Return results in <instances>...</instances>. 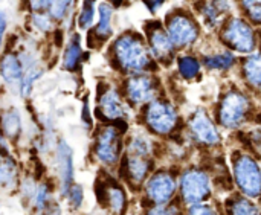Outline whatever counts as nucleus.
Listing matches in <instances>:
<instances>
[{
  "mask_svg": "<svg viewBox=\"0 0 261 215\" xmlns=\"http://www.w3.org/2000/svg\"><path fill=\"white\" fill-rule=\"evenodd\" d=\"M206 66L210 69H228L234 64V57L231 53H222V55H213V57H206L205 60Z\"/></svg>",
  "mask_w": 261,
  "mask_h": 215,
  "instance_id": "obj_23",
  "label": "nucleus"
},
{
  "mask_svg": "<svg viewBox=\"0 0 261 215\" xmlns=\"http://www.w3.org/2000/svg\"><path fill=\"white\" fill-rule=\"evenodd\" d=\"M182 197L187 205H197L210 196V179L200 170H190L182 177Z\"/></svg>",
  "mask_w": 261,
  "mask_h": 215,
  "instance_id": "obj_3",
  "label": "nucleus"
},
{
  "mask_svg": "<svg viewBox=\"0 0 261 215\" xmlns=\"http://www.w3.org/2000/svg\"><path fill=\"white\" fill-rule=\"evenodd\" d=\"M147 215H177V208L170 205H158L150 209Z\"/></svg>",
  "mask_w": 261,
  "mask_h": 215,
  "instance_id": "obj_31",
  "label": "nucleus"
},
{
  "mask_svg": "<svg viewBox=\"0 0 261 215\" xmlns=\"http://www.w3.org/2000/svg\"><path fill=\"white\" fill-rule=\"evenodd\" d=\"M162 2H164V0H145V3L150 6V9H151V11L158 9V8L162 5Z\"/></svg>",
  "mask_w": 261,
  "mask_h": 215,
  "instance_id": "obj_37",
  "label": "nucleus"
},
{
  "mask_svg": "<svg viewBox=\"0 0 261 215\" xmlns=\"http://www.w3.org/2000/svg\"><path fill=\"white\" fill-rule=\"evenodd\" d=\"M168 37L173 44L176 46H185L196 40L197 29L191 20H188L184 15H176L168 23Z\"/></svg>",
  "mask_w": 261,
  "mask_h": 215,
  "instance_id": "obj_9",
  "label": "nucleus"
},
{
  "mask_svg": "<svg viewBox=\"0 0 261 215\" xmlns=\"http://www.w3.org/2000/svg\"><path fill=\"white\" fill-rule=\"evenodd\" d=\"M113 2H115V3H119V2H121V0H113Z\"/></svg>",
  "mask_w": 261,
  "mask_h": 215,
  "instance_id": "obj_38",
  "label": "nucleus"
},
{
  "mask_svg": "<svg viewBox=\"0 0 261 215\" xmlns=\"http://www.w3.org/2000/svg\"><path fill=\"white\" fill-rule=\"evenodd\" d=\"M249 102L245 95L239 92H231L225 96L220 105V122L223 127L236 128L239 127L248 113Z\"/></svg>",
  "mask_w": 261,
  "mask_h": 215,
  "instance_id": "obj_4",
  "label": "nucleus"
},
{
  "mask_svg": "<svg viewBox=\"0 0 261 215\" xmlns=\"http://www.w3.org/2000/svg\"><path fill=\"white\" fill-rule=\"evenodd\" d=\"M150 170V162L147 157H139V156H128L127 164H125V171L127 177L132 183L139 185L145 180L147 174Z\"/></svg>",
  "mask_w": 261,
  "mask_h": 215,
  "instance_id": "obj_15",
  "label": "nucleus"
},
{
  "mask_svg": "<svg viewBox=\"0 0 261 215\" xmlns=\"http://www.w3.org/2000/svg\"><path fill=\"white\" fill-rule=\"evenodd\" d=\"M176 190L174 179L168 173H159L153 176L147 183V196L156 205H167Z\"/></svg>",
  "mask_w": 261,
  "mask_h": 215,
  "instance_id": "obj_8",
  "label": "nucleus"
},
{
  "mask_svg": "<svg viewBox=\"0 0 261 215\" xmlns=\"http://www.w3.org/2000/svg\"><path fill=\"white\" fill-rule=\"evenodd\" d=\"M58 164H60L61 190H63V194H67L72 186V179H73V160H72V151L66 142H61L58 147Z\"/></svg>",
  "mask_w": 261,
  "mask_h": 215,
  "instance_id": "obj_12",
  "label": "nucleus"
},
{
  "mask_svg": "<svg viewBox=\"0 0 261 215\" xmlns=\"http://www.w3.org/2000/svg\"><path fill=\"white\" fill-rule=\"evenodd\" d=\"M99 110L107 119H119L125 116V107L115 90H107L99 99Z\"/></svg>",
  "mask_w": 261,
  "mask_h": 215,
  "instance_id": "obj_13",
  "label": "nucleus"
},
{
  "mask_svg": "<svg viewBox=\"0 0 261 215\" xmlns=\"http://www.w3.org/2000/svg\"><path fill=\"white\" fill-rule=\"evenodd\" d=\"M69 196H70V202L75 208H78L83 202V191L80 186H70L69 190Z\"/></svg>",
  "mask_w": 261,
  "mask_h": 215,
  "instance_id": "obj_33",
  "label": "nucleus"
},
{
  "mask_svg": "<svg viewBox=\"0 0 261 215\" xmlns=\"http://www.w3.org/2000/svg\"><path fill=\"white\" fill-rule=\"evenodd\" d=\"M73 0H55L50 6H49V12L54 18H63L66 15V12L69 11L70 5Z\"/></svg>",
  "mask_w": 261,
  "mask_h": 215,
  "instance_id": "obj_27",
  "label": "nucleus"
},
{
  "mask_svg": "<svg viewBox=\"0 0 261 215\" xmlns=\"http://www.w3.org/2000/svg\"><path fill=\"white\" fill-rule=\"evenodd\" d=\"M54 2L55 0H31V6H32V9H37V11H40V9H49V6Z\"/></svg>",
  "mask_w": 261,
  "mask_h": 215,
  "instance_id": "obj_34",
  "label": "nucleus"
},
{
  "mask_svg": "<svg viewBox=\"0 0 261 215\" xmlns=\"http://www.w3.org/2000/svg\"><path fill=\"white\" fill-rule=\"evenodd\" d=\"M80 57H81V47H80L78 41H72L64 55V67L67 70H73L78 66Z\"/></svg>",
  "mask_w": 261,
  "mask_h": 215,
  "instance_id": "obj_24",
  "label": "nucleus"
},
{
  "mask_svg": "<svg viewBox=\"0 0 261 215\" xmlns=\"http://www.w3.org/2000/svg\"><path fill=\"white\" fill-rule=\"evenodd\" d=\"M151 153V142L144 135H136L130 144H128V156H139V157H148Z\"/></svg>",
  "mask_w": 261,
  "mask_h": 215,
  "instance_id": "obj_20",
  "label": "nucleus"
},
{
  "mask_svg": "<svg viewBox=\"0 0 261 215\" xmlns=\"http://www.w3.org/2000/svg\"><path fill=\"white\" fill-rule=\"evenodd\" d=\"M150 47L153 55L161 61H167L173 55V43L168 34H165L161 28L150 32Z\"/></svg>",
  "mask_w": 261,
  "mask_h": 215,
  "instance_id": "obj_14",
  "label": "nucleus"
},
{
  "mask_svg": "<svg viewBox=\"0 0 261 215\" xmlns=\"http://www.w3.org/2000/svg\"><path fill=\"white\" fill-rule=\"evenodd\" d=\"M188 215H217L210 206H194Z\"/></svg>",
  "mask_w": 261,
  "mask_h": 215,
  "instance_id": "obj_35",
  "label": "nucleus"
},
{
  "mask_svg": "<svg viewBox=\"0 0 261 215\" xmlns=\"http://www.w3.org/2000/svg\"><path fill=\"white\" fill-rule=\"evenodd\" d=\"M98 9H99V21H98V26H96V35L107 37L112 32V14H113V9L106 2L99 3Z\"/></svg>",
  "mask_w": 261,
  "mask_h": 215,
  "instance_id": "obj_19",
  "label": "nucleus"
},
{
  "mask_svg": "<svg viewBox=\"0 0 261 215\" xmlns=\"http://www.w3.org/2000/svg\"><path fill=\"white\" fill-rule=\"evenodd\" d=\"M2 128L8 136H15L20 131V116L15 110H9L3 115Z\"/></svg>",
  "mask_w": 261,
  "mask_h": 215,
  "instance_id": "obj_22",
  "label": "nucleus"
},
{
  "mask_svg": "<svg viewBox=\"0 0 261 215\" xmlns=\"http://www.w3.org/2000/svg\"><path fill=\"white\" fill-rule=\"evenodd\" d=\"M47 199H49V191H47V186L46 185H40L35 191V205L38 209L44 208V205L47 203Z\"/></svg>",
  "mask_w": 261,
  "mask_h": 215,
  "instance_id": "obj_30",
  "label": "nucleus"
},
{
  "mask_svg": "<svg viewBox=\"0 0 261 215\" xmlns=\"http://www.w3.org/2000/svg\"><path fill=\"white\" fill-rule=\"evenodd\" d=\"M115 57L119 66L130 72H141L150 64V53L145 44L132 34H125L116 40Z\"/></svg>",
  "mask_w": 261,
  "mask_h": 215,
  "instance_id": "obj_1",
  "label": "nucleus"
},
{
  "mask_svg": "<svg viewBox=\"0 0 261 215\" xmlns=\"http://www.w3.org/2000/svg\"><path fill=\"white\" fill-rule=\"evenodd\" d=\"M41 75V70L38 69H34V70H29L26 75H24V78H23V83H21V95L23 96H28L29 93H31V89H32V86H34V83L37 81V78Z\"/></svg>",
  "mask_w": 261,
  "mask_h": 215,
  "instance_id": "obj_29",
  "label": "nucleus"
},
{
  "mask_svg": "<svg viewBox=\"0 0 261 215\" xmlns=\"http://www.w3.org/2000/svg\"><path fill=\"white\" fill-rule=\"evenodd\" d=\"M127 96L133 104H144L147 101H151L156 95V86L154 81L150 76L138 75L127 81L125 86Z\"/></svg>",
  "mask_w": 261,
  "mask_h": 215,
  "instance_id": "obj_10",
  "label": "nucleus"
},
{
  "mask_svg": "<svg viewBox=\"0 0 261 215\" xmlns=\"http://www.w3.org/2000/svg\"><path fill=\"white\" fill-rule=\"evenodd\" d=\"M225 41L239 52H251L254 49V34L252 29L242 20H232L225 34Z\"/></svg>",
  "mask_w": 261,
  "mask_h": 215,
  "instance_id": "obj_7",
  "label": "nucleus"
},
{
  "mask_svg": "<svg viewBox=\"0 0 261 215\" xmlns=\"http://www.w3.org/2000/svg\"><path fill=\"white\" fill-rule=\"evenodd\" d=\"M106 200L109 203L110 211L115 215H121L125 209V194L118 185H109L106 188Z\"/></svg>",
  "mask_w": 261,
  "mask_h": 215,
  "instance_id": "obj_17",
  "label": "nucleus"
},
{
  "mask_svg": "<svg viewBox=\"0 0 261 215\" xmlns=\"http://www.w3.org/2000/svg\"><path fill=\"white\" fill-rule=\"evenodd\" d=\"M242 3L249 17L255 23H261V0H242Z\"/></svg>",
  "mask_w": 261,
  "mask_h": 215,
  "instance_id": "obj_28",
  "label": "nucleus"
},
{
  "mask_svg": "<svg viewBox=\"0 0 261 215\" xmlns=\"http://www.w3.org/2000/svg\"><path fill=\"white\" fill-rule=\"evenodd\" d=\"M179 70L187 79H191L199 73V63L191 57H184L179 60Z\"/></svg>",
  "mask_w": 261,
  "mask_h": 215,
  "instance_id": "obj_25",
  "label": "nucleus"
},
{
  "mask_svg": "<svg viewBox=\"0 0 261 215\" xmlns=\"http://www.w3.org/2000/svg\"><path fill=\"white\" fill-rule=\"evenodd\" d=\"M95 151L102 164L106 165L116 164L121 153V142H119V133L115 127H107L99 133L96 139Z\"/></svg>",
  "mask_w": 261,
  "mask_h": 215,
  "instance_id": "obj_6",
  "label": "nucleus"
},
{
  "mask_svg": "<svg viewBox=\"0 0 261 215\" xmlns=\"http://www.w3.org/2000/svg\"><path fill=\"white\" fill-rule=\"evenodd\" d=\"M246 79L257 89H261V55H252L245 63Z\"/></svg>",
  "mask_w": 261,
  "mask_h": 215,
  "instance_id": "obj_18",
  "label": "nucleus"
},
{
  "mask_svg": "<svg viewBox=\"0 0 261 215\" xmlns=\"http://www.w3.org/2000/svg\"><path fill=\"white\" fill-rule=\"evenodd\" d=\"M234 174L239 188L249 197H258L261 194V171L257 162L248 156L242 154L234 162Z\"/></svg>",
  "mask_w": 261,
  "mask_h": 215,
  "instance_id": "obj_2",
  "label": "nucleus"
},
{
  "mask_svg": "<svg viewBox=\"0 0 261 215\" xmlns=\"http://www.w3.org/2000/svg\"><path fill=\"white\" fill-rule=\"evenodd\" d=\"M191 130L194 133V136L205 145H216L220 142V135L217 131V128L214 127V124L211 122V119L206 116L205 112H197L191 122Z\"/></svg>",
  "mask_w": 261,
  "mask_h": 215,
  "instance_id": "obj_11",
  "label": "nucleus"
},
{
  "mask_svg": "<svg viewBox=\"0 0 261 215\" xmlns=\"http://www.w3.org/2000/svg\"><path fill=\"white\" fill-rule=\"evenodd\" d=\"M229 215H260V211L249 200L237 197L229 203Z\"/></svg>",
  "mask_w": 261,
  "mask_h": 215,
  "instance_id": "obj_21",
  "label": "nucleus"
},
{
  "mask_svg": "<svg viewBox=\"0 0 261 215\" xmlns=\"http://www.w3.org/2000/svg\"><path fill=\"white\" fill-rule=\"evenodd\" d=\"M5 29H6V17H5V14L0 11V46H2V40H3Z\"/></svg>",
  "mask_w": 261,
  "mask_h": 215,
  "instance_id": "obj_36",
  "label": "nucleus"
},
{
  "mask_svg": "<svg viewBox=\"0 0 261 215\" xmlns=\"http://www.w3.org/2000/svg\"><path fill=\"white\" fill-rule=\"evenodd\" d=\"M145 119L151 130L165 135V133H170L176 127L177 115L173 105H170L168 102L154 101L148 105Z\"/></svg>",
  "mask_w": 261,
  "mask_h": 215,
  "instance_id": "obj_5",
  "label": "nucleus"
},
{
  "mask_svg": "<svg viewBox=\"0 0 261 215\" xmlns=\"http://www.w3.org/2000/svg\"><path fill=\"white\" fill-rule=\"evenodd\" d=\"M34 24L40 31H49L50 29V20L46 14H35L34 15Z\"/></svg>",
  "mask_w": 261,
  "mask_h": 215,
  "instance_id": "obj_32",
  "label": "nucleus"
},
{
  "mask_svg": "<svg viewBox=\"0 0 261 215\" xmlns=\"http://www.w3.org/2000/svg\"><path fill=\"white\" fill-rule=\"evenodd\" d=\"M93 14H95V0H84L83 11L80 14V26L83 29H87L92 24Z\"/></svg>",
  "mask_w": 261,
  "mask_h": 215,
  "instance_id": "obj_26",
  "label": "nucleus"
},
{
  "mask_svg": "<svg viewBox=\"0 0 261 215\" xmlns=\"http://www.w3.org/2000/svg\"><path fill=\"white\" fill-rule=\"evenodd\" d=\"M0 72L6 83H18L21 78V64L15 55H5L0 63Z\"/></svg>",
  "mask_w": 261,
  "mask_h": 215,
  "instance_id": "obj_16",
  "label": "nucleus"
}]
</instances>
